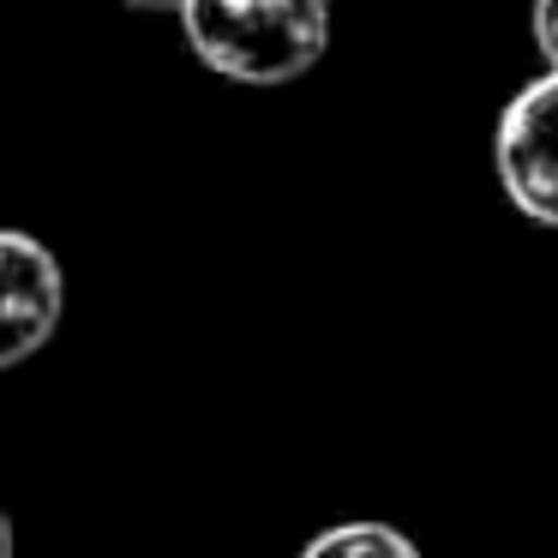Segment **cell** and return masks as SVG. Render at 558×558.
I'll use <instances>...</instances> for the list:
<instances>
[{
    "mask_svg": "<svg viewBox=\"0 0 558 558\" xmlns=\"http://www.w3.org/2000/svg\"><path fill=\"white\" fill-rule=\"evenodd\" d=\"M186 49L234 85H289L330 49L325 0H181Z\"/></svg>",
    "mask_w": 558,
    "mask_h": 558,
    "instance_id": "obj_1",
    "label": "cell"
},
{
    "mask_svg": "<svg viewBox=\"0 0 558 558\" xmlns=\"http://www.w3.org/2000/svg\"><path fill=\"white\" fill-rule=\"evenodd\" d=\"M498 186L529 222L558 229V73L534 78L510 97L493 138Z\"/></svg>",
    "mask_w": 558,
    "mask_h": 558,
    "instance_id": "obj_2",
    "label": "cell"
},
{
    "mask_svg": "<svg viewBox=\"0 0 558 558\" xmlns=\"http://www.w3.org/2000/svg\"><path fill=\"white\" fill-rule=\"evenodd\" d=\"M61 313H66L61 258L37 234L0 229V373L49 349V337L61 330Z\"/></svg>",
    "mask_w": 558,
    "mask_h": 558,
    "instance_id": "obj_3",
    "label": "cell"
},
{
    "mask_svg": "<svg viewBox=\"0 0 558 558\" xmlns=\"http://www.w3.org/2000/svg\"><path fill=\"white\" fill-rule=\"evenodd\" d=\"M301 558H421L414 541L390 522H337V529L313 534Z\"/></svg>",
    "mask_w": 558,
    "mask_h": 558,
    "instance_id": "obj_4",
    "label": "cell"
},
{
    "mask_svg": "<svg viewBox=\"0 0 558 558\" xmlns=\"http://www.w3.org/2000/svg\"><path fill=\"white\" fill-rule=\"evenodd\" d=\"M534 43L558 73V0H534Z\"/></svg>",
    "mask_w": 558,
    "mask_h": 558,
    "instance_id": "obj_5",
    "label": "cell"
},
{
    "mask_svg": "<svg viewBox=\"0 0 558 558\" xmlns=\"http://www.w3.org/2000/svg\"><path fill=\"white\" fill-rule=\"evenodd\" d=\"M121 7H133V13H174L181 0H121Z\"/></svg>",
    "mask_w": 558,
    "mask_h": 558,
    "instance_id": "obj_6",
    "label": "cell"
},
{
    "mask_svg": "<svg viewBox=\"0 0 558 558\" xmlns=\"http://www.w3.org/2000/svg\"><path fill=\"white\" fill-rule=\"evenodd\" d=\"M19 541H13V522H7V510H0V558H13Z\"/></svg>",
    "mask_w": 558,
    "mask_h": 558,
    "instance_id": "obj_7",
    "label": "cell"
}]
</instances>
